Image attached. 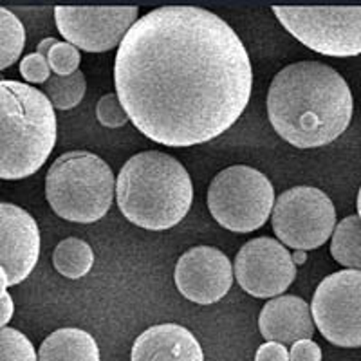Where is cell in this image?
I'll return each mask as SVG.
<instances>
[{
	"instance_id": "cell-3",
	"label": "cell",
	"mask_w": 361,
	"mask_h": 361,
	"mask_svg": "<svg viewBox=\"0 0 361 361\" xmlns=\"http://www.w3.org/2000/svg\"><path fill=\"white\" fill-rule=\"evenodd\" d=\"M116 201L132 224L150 231L170 230L192 208V177L170 154L140 152L119 170Z\"/></svg>"
},
{
	"instance_id": "cell-17",
	"label": "cell",
	"mask_w": 361,
	"mask_h": 361,
	"mask_svg": "<svg viewBox=\"0 0 361 361\" xmlns=\"http://www.w3.org/2000/svg\"><path fill=\"white\" fill-rule=\"evenodd\" d=\"M92 264H94L92 247L82 238H66L53 251L54 269L66 279H82L92 269Z\"/></svg>"
},
{
	"instance_id": "cell-9",
	"label": "cell",
	"mask_w": 361,
	"mask_h": 361,
	"mask_svg": "<svg viewBox=\"0 0 361 361\" xmlns=\"http://www.w3.org/2000/svg\"><path fill=\"white\" fill-rule=\"evenodd\" d=\"M311 312L322 336L336 347H361V271L329 275L312 295Z\"/></svg>"
},
{
	"instance_id": "cell-1",
	"label": "cell",
	"mask_w": 361,
	"mask_h": 361,
	"mask_svg": "<svg viewBox=\"0 0 361 361\" xmlns=\"http://www.w3.org/2000/svg\"><path fill=\"white\" fill-rule=\"evenodd\" d=\"M114 83L141 134L164 147H193L243 116L253 69L246 45L215 13L164 6L143 15L121 42Z\"/></svg>"
},
{
	"instance_id": "cell-6",
	"label": "cell",
	"mask_w": 361,
	"mask_h": 361,
	"mask_svg": "<svg viewBox=\"0 0 361 361\" xmlns=\"http://www.w3.org/2000/svg\"><path fill=\"white\" fill-rule=\"evenodd\" d=\"M275 202L271 180L246 164L224 169L209 183V214L222 228L235 233L259 230L273 214Z\"/></svg>"
},
{
	"instance_id": "cell-19",
	"label": "cell",
	"mask_w": 361,
	"mask_h": 361,
	"mask_svg": "<svg viewBox=\"0 0 361 361\" xmlns=\"http://www.w3.org/2000/svg\"><path fill=\"white\" fill-rule=\"evenodd\" d=\"M87 82L82 71H76L71 76H58L53 74L47 83H44L45 96L53 103L58 111H69L74 109L83 99Z\"/></svg>"
},
{
	"instance_id": "cell-5",
	"label": "cell",
	"mask_w": 361,
	"mask_h": 361,
	"mask_svg": "<svg viewBox=\"0 0 361 361\" xmlns=\"http://www.w3.org/2000/svg\"><path fill=\"white\" fill-rule=\"evenodd\" d=\"M116 179L111 166L87 150L58 157L45 177L47 202L58 217L90 224L107 215L114 201Z\"/></svg>"
},
{
	"instance_id": "cell-23",
	"label": "cell",
	"mask_w": 361,
	"mask_h": 361,
	"mask_svg": "<svg viewBox=\"0 0 361 361\" xmlns=\"http://www.w3.org/2000/svg\"><path fill=\"white\" fill-rule=\"evenodd\" d=\"M96 118L103 127L107 128L125 127L130 119L125 111L123 103L119 102L118 94H112V92L99 98L98 105H96Z\"/></svg>"
},
{
	"instance_id": "cell-22",
	"label": "cell",
	"mask_w": 361,
	"mask_h": 361,
	"mask_svg": "<svg viewBox=\"0 0 361 361\" xmlns=\"http://www.w3.org/2000/svg\"><path fill=\"white\" fill-rule=\"evenodd\" d=\"M47 60H49L51 71L58 76H71L78 71L80 67V51L78 47H74L69 42H58L54 45L51 53L47 54Z\"/></svg>"
},
{
	"instance_id": "cell-18",
	"label": "cell",
	"mask_w": 361,
	"mask_h": 361,
	"mask_svg": "<svg viewBox=\"0 0 361 361\" xmlns=\"http://www.w3.org/2000/svg\"><path fill=\"white\" fill-rule=\"evenodd\" d=\"M331 255L347 269L361 271V219L357 215L338 222L331 240Z\"/></svg>"
},
{
	"instance_id": "cell-20",
	"label": "cell",
	"mask_w": 361,
	"mask_h": 361,
	"mask_svg": "<svg viewBox=\"0 0 361 361\" xmlns=\"http://www.w3.org/2000/svg\"><path fill=\"white\" fill-rule=\"evenodd\" d=\"M25 44V29L11 11L0 9V69L17 62Z\"/></svg>"
},
{
	"instance_id": "cell-24",
	"label": "cell",
	"mask_w": 361,
	"mask_h": 361,
	"mask_svg": "<svg viewBox=\"0 0 361 361\" xmlns=\"http://www.w3.org/2000/svg\"><path fill=\"white\" fill-rule=\"evenodd\" d=\"M51 66L49 60L38 53H31L20 62L22 78L27 83H47L51 78Z\"/></svg>"
},
{
	"instance_id": "cell-8",
	"label": "cell",
	"mask_w": 361,
	"mask_h": 361,
	"mask_svg": "<svg viewBox=\"0 0 361 361\" xmlns=\"http://www.w3.org/2000/svg\"><path fill=\"white\" fill-rule=\"evenodd\" d=\"M271 224L283 246L295 251L316 250L336 230V209L322 190L295 186L279 195Z\"/></svg>"
},
{
	"instance_id": "cell-16",
	"label": "cell",
	"mask_w": 361,
	"mask_h": 361,
	"mask_svg": "<svg viewBox=\"0 0 361 361\" xmlns=\"http://www.w3.org/2000/svg\"><path fill=\"white\" fill-rule=\"evenodd\" d=\"M38 361H99V347L87 331L58 329L42 341Z\"/></svg>"
},
{
	"instance_id": "cell-4",
	"label": "cell",
	"mask_w": 361,
	"mask_h": 361,
	"mask_svg": "<svg viewBox=\"0 0 361 361\" xmlns=\"http://www.w3.org/2000/svg\"><path fill=\"white\" fill-rule=\"evenodd\" d=\"M0 177L33 176L53 152L58 123L53 103L42 90L15 80L0 82Z\"/></svg>"
},
{
	"instance_id": "cell-27",
	"label": "cell",
	"mask_w": 361,
	"mask_h": 361,
	"mask_svg": "<svg viewBox=\"0 0 361 361\" xmlns=\"http://www.w3.org/2000/svg\"><path fill=\"white\" fill-rule=\"evenodd\" d=\"M13 312H15V304H13V298L9 296L8 291H2V318H0L2 329L8 327L9 320L13 318Z\"/></svg>"
},
{
	"instance_id": "cell-11",
	"label": "cell",
	"mask_w": 361,
	"mask_h": 361,
	"mask_svg": "<svg viewBox=\"0 0 361 361\" xmlns=\"http://www.w3.org/2000/svg\"><path fill=\"white\" fill-rule=\"evenodd\" d=\"M235 276L240 288L255 298H276L295 282L293 255L280 240L251 238L235 257Z\"/></svg>"
},
{
	"instance_id": "cell-14",
	"label": "cell",
	"mask_w": 361,
	"mask_h": 361,
	"mask_svg": "<svg viewBox=\"0 0 361 361\" xmlns=\"http://www.w3.org/2000/svg\"><path fill=\"white\" fill-rule=\"evenodd\" d=\"M314 327L311 307L300 296H276L260 311L259 329L267 341L293 345L300 340H311Z\"/></svg>"
},
{
	"instance_id": "cell-30",
	"label": "cell",
	"mask_w": 361,
	"mask_h": 361,
	"mask_svg": "<svg viewBox=\"0 0 361 361\" xmlns=\"http://www.w3.org/2000/svg\"><path fill=\"white\" fill-rule=\"evenodd\" d=\"M356 206H357V217L361 219V188H360V192H357V202H356Z\"/></svg>"
},
{
	"instance_id": "cell-7",
	"label": "cell",
	"mask_w": 361,
	"mask_h": 361,
	"mask_svg": "<svg viewBox=\"0 0 361 361\" xmlns=\"http://www.w3.org/2000/svg\"><path fill=\"white\" fill-rule=\"evenodd\" d=\"M273 13L296 40L316 53L334 58L361 54V6H275Z\"/></svg>"
},
{
	"instance_id": "cell-12",
	"label": "cell",
	"mask_w": 361,
	"mask_h": 361,
	"mask_svg": "<svg viewBox=\"0 0 361 361\" xmlns=\"http://www.w3.org/2000/svg\"><path fill=\"white\" fill-rule=\"evenodd\" d=\"M235 271L221 250L195 246L180 255L173 280L179 293L193 304L209 305L228 295Z\"/></svg>"
},
{
	"instance_id": "cell-28",
	"label": "cell",
	"mask_w": 361,
	"mask_h": 361,
	"mask_svg": "<svg viewBox=\"0 0 361 361\" xmlns=\"http://www.w3.org/2000/svg\"><path fill=\"white\" fill-rule=\"evenodd\" d=\"M56 44H58L56 38H44V40H42L40 44H38L37 53L42 54V56L47 58V54L51 53V49H53V47H54V45H56Z\"/></svg>"
},
{
	"instance_id": "cell-10",
	"label": "cell",
	"mask_w": 361,
	"mask_h": 361,
	"mask_svg": "<svg viewBox=\"0 0 361 361\" xmlns=\"http://www.w3.org/2000/svg\"><path fill=\"white\" fill-rule=\"evenodd\" d=\"M135 6L114 8H54V22L63 38L87 53H105L121 45L134 24L140 18Z\"/></svg>"
},
{
	"instance_id": "cell-13",
	"label": "cell",
	"mask_w": 361,
	"mask_h": 361,
	"mask_svg": "<svg viewBox=\"0 0 361 361\" xmlns=\"http://www.w3.org/2000/svg\"><path fill=\"white\" fill-rule=\"evenodd\" d=\"M40 255V231L31 215L11 202L0 204V264L2 291L24 282Z\"/></svg>"
},
{
	"instance_id": "cell-29",
	"label": "cell",
	"mask_w": 361,
	"mask_h": 361,
	"mask_svg": "<svg viewBox=\"0 0 361 361\" xmlns=\"http://www.w3.org/2000/svg\"><path fill=\"white\" fill-rule=\"evenodd\" d=\"M305 260H307V253L305 251H295L293 253V262H295V266H302V264H305Z\"/></svg>"
},
{
	"instance_id": "cell-21",
	"label": "cell",
	"mask_w": 361,
	"mask_h": 361,
	"mask_svg": "<svg viewBox=\"0 0 361 361\" xmlns=\"http://www.w3.org/2000/svg\"><path fill=\"white\" fill-rule=\"evenodd\" d=\"M0 361H38V353L24 333L4 327L0 331Z\"/></svg>"
},
{
	"instance_id": "cell-26",
	"label": "cell",
	"mask_w": 361,
	"mask_h": 361,
	"mask_svg": "<svg viewBox=\"0 0 361 361\" xmlns=\"http://www.w3.org/2000/svg\"><path fill=\"white\" fill-rule=\"evenodd\" d=\"M255 361H291V356H289L286 345L276 343V341H266L255 353Z\"/></svg>"
},
{
	"instance_id": "cell-25",
	"label": "cell",
	"mask_w": 361,
	"mask_h": 361,
	"mask_svg": "<svg viewBox=\"0 0 361 361\" xmlns=\"http://www.w3.org/2000/svg\"><path fill=\"white\" fill-rule=\"evenodd\" d=\"M291 361H322L320 345L312 340H300L291 345Z\"/></svg>"
},
{
	"instance_id": "cell-2",
	"label": "cell",
	"mask_w": 361,
	"mask_h": 361,
	"mask_svg": "<svg viewBox=\"0 0 361 361\" xmlns=\"http://www.w3.org/2000/svg\"><path fill=\"white\" fill-rule=\"evenodd\" d=\"M349 83L327 63L283 67L267 90V116L282 140L296 148H318L338 140L350 125Z\"/></svg>"
},
{
	"instance_id": "cell-15",
	"label": "cell",
	"mask_w": 361,
	"mask_h": 361,
	"mask_svg": "<svg viewBox=\"0 0 361 361\" xmlns=\"http://www.w3.org/2000/svg\"><path fill=\"white\" fill-rule=\"evenodd\" d=\"M130 361H204V353L186 327L161 324L135 338Z\"/></svg>"
}]
</instances>
